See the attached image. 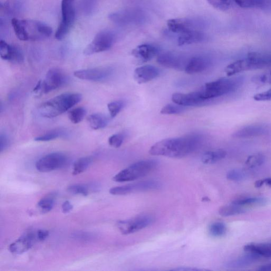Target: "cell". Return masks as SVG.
Wrapping results in <instances>:
<instances>
[{
	"label": "cell",
	"mask_w": 271,
	"mask_h": 271,
	"mask_svg": "<svg viewBox=\"0 0 271 271\" xmlns=\"http://www.w3.org/2000/svg\"><path fill=\"white\" fill-rule=\"evenodd\" d=\"M202 141L201 136L195 133L181 138L167 139L153 145L149 153L154 156L182 158L197 150Z\"/></svg>",
	"instance_id": "1"
},
{
	"label": "cell",
	"mask_w": 271,
	"mask_h": 271,
	"mask_svg": "<svg viewBox=\"0 0 271 271\" xmlns=\"http://www.w3.org/2000/svg\"><path fill=\"white\" fill-rule=\"evenodd\" d=\"M12 24L17 37L23 41H43L53 33L50 26L41 22L13 18Z\"/></svg>",
	"instance_id": "2"
},
{
	"label": "cell",
	"mask_w": 271,
	"mask_h": 271,
	"mask_svg": "<svg viewBox=\"0 0 271 271\" xmlns=\"http://www.w3.org/2000/svg\"><path fill=\"white\" fill-rule=\"evenodd\" d=\"M82 99L80 93H63L42 103L39 107V111L44 117L55 118L70 110Z\"/></svg>",
	"instance_id": "3"
},
{
	"label": "cell",
	"mask_w": 271,
	"mask_h": 271,
	"mask_svg": "<svg viewBox=\"0 0 271 271\" xmlns=\"http://www.w3.org/2000/svg\"><path fill=\"white\" fill-rule=\"evenodd\" d=\"M241 82L239 78H222L205 84L199 92L201 97L207 101L235 91Z\"/></svg>",
	"instance_id": "4"
},
{
	"label": "cell",
	"mask_w": 271,
	"mask_h": 271,
	"mask_svg": "<svg viewBox=\"0 0 271 271\" xmlns=\"http://www.w3.org/2000/svg\"><path fill=\"white\" fill-rule=\"evenodd\" d=\"M158 161L155 160H143L134 163L116 174L113 180L117 182L137 180L148 176L158 167Z\"/></svg>",
	"instance_id": "5"
},
{
	"label": "cell",
	"mask_w": 271,
	"mask_h": 271,
	"mask_svg": "<svg viewBox=\"0 0 271 271\" xmlns=\"http://www.w3.org/2000/svg\"><path fill=\"white\" fill-rule=\"evenodd\" d=\"M75 0H62V21L55 34L58 40H63L73 25L75 16Z\"/></svg>",
	"instance_id": "6"
},
{
	"label": "cell",
	"mask_w": 271,
	"mask_h": 271,
	"mask_svg": "<svg viewBox=\"0 0 271 271\" xmlns=\"http://www.w3.org/2000/svg\"><path fill=\"white\" fill-rule=\"evenodd\" d=\"M115 41L114 34L108 31H103L96 34L92 42L86 47L84 54L91 55L103 52L110 49Z\"/></svg>",
	"instance_id": "7"
},
{
	"label": "cell",
	"mask_w": 271,
	"mask_h": 271,
	"mask_svg": "<svg viewBox=\"0 0 271 271\" xmlns=\"http://www.w3.org/2000/svg\"><path fill=\"white\" fill-rule=\"evenodd\" d=\"M154 221L155 218L153 216L145 215L119 221L117 225L122 234L129 235L150 226Z\"/></svg>",
	"instance_id": "8"
},
{
	"label": "cell",
	"mask_w": 271,
	"mask_h": 271,
	"mask_svg": "<svg viewBox=\"0 0 271 271\" xmlns=\"http://www.w3.org/2000/svg\"><path fill=\"white\" fill-rule=\"evenodd\" d=\"M162 187V184L156 180H148L129 184L123 186L111 188L109 192L112 195L122 196L130 193L159 190Z\"/></svg>",
	"instance_id": "9"
},
{
	"label": "cell",
	"mask_w": 271,
	"mask_h": 271,
	"mask_svg": "<svg viewBox=\"0 0 271 271\" xmlns=\"http://www.w3.org/2000/svg\"><path fill=\"white\" fill-rule=\"evenodd\" d=\"M67 162V158L65 154L53 153L38 160L36 163V168L42 173L50 172L63 168Z\"/></svg>",
	"instance_id": "10"
},
{
	"label": "cell",
	"mask_w": 271,
	"mask_h": 271,
	"mask_svg": "<svg viewBox=\"0 0 271 271\" xmlns=\"http://www.w3.org/2000/svg\"><path fill=\"white\" fill-rule=\"evenodd\" d=\"M112 73L113 70L111 67H98L76 71L74 73V75L82 80L103 82L108 79Z\"/></svg>",
	"instance_id": "11"
},
{
	"label": "cell",
	"mask_w": 271,
	"mask_h": 271,
	"mask_svg": "<svg viewBox=\"0 0 271 271\" xmlns=\"http://www.w3.org/2000/svg\"><path fill=\"white\" fill-rule=\"evenodd\" d=\"M144 18L142 12L131 9L113 13L109 16V19L112 22L120 26L142 23Z\"/></svg>",
	"instance_id": "12"
},
{
	"label": "cell",
	"mask_w": 271,
	"mask_h": 271,
	"mask_svg": "<svg viewBox=\"0 0 271 271\" xmlns=\"http://www.w3.org/2000/svg\"><path fill=\"white\" fill-rule=\"evenodd\" d=\"M67 77L59 69L53 68L48 71L42 83V92L48 93L61 88L67 82Z\"/></svg>",
	"instance_id": "13"
},
{
	"label": "cell",
	"mask_w": 271,
	"mask_h": 271,
	"mask_svg": "<svg viewBox=\"0 0 271 271\" xmlns=\"http://www.w3.org/2000/svg\"><path fill=\"white\" fill-rule=\"evenodd\" d=\"M269 132V128L264 124H254L242 127L233 133L237 139H249L263 137Z\"/></svg>",
	"instance_id": "14"
},
{
	"label": "cell",
	"mask_w": 271,
	"mask_h": 271,
	"mask_svg": "<svg viewBox=\"0 0 271 271\" xmlns=\"http://www.w3.org/2000/svg\"><path fill=\"white\" fill-rule=\"evenodd\" d=\"M0 56L4 60L16 63H21L24 61V56L20 48L9 45L3 40L0 42Z\"/></svg>",
	"instance_id": "15"
},
{
	"label": "cell",
	"mask_w": 271,
	"mask_h": 271,
	"mask_svg": "<svg viewBox=\"0 0 271 271\" xmlns=\"http://www.w3.org/2000/svg\"><path fill=\"white\" fill-rule=\"evenodd\" d=\"M158 62L161 65L174 70H185L188 62L180 56L173 53L167 52L160 54L158 57Z\"/></svg>",
	"instance_id": "16"
},
{
	"label": "cell",
	"mask_w": 271,
	"mask_h": 271,
	"mask_svg": "<svg viewBox=\"0 0 271 271\" xmlns=\"http://www.w3.org/2000/svg\"><path fill=\"white\" fill-rule=\"evenodd\" d=\"M160 74V70L157 67L152 65H145L135 69L133 77L138 83L143 84L157 78Z\"/></svg>",
	"instance_id": "17"
},
{
	"label": "cell",
	"mask_w": 271,
	"mask_h": 271,
	"mask_svg": "<svg viewBox=\"0 0 271 271\" xmlns=\"http://www.w3.org/2000/svg\"><path fill=\"white\" fill-rule=\"evenodd\" d=\"M172 100L174 103L183 106H197L206 101L201 97L199 91L189 93H174Z\"/></svg>",
	"instance_id": "18"
},
{
	"label": "cell",
	"mask_w": 271,
	"mask_h": 271,
	"mask_svg": "<svg viewBox=\"0 0 271 271\" xmlns=\"http://www.w3.org/2000/svg\"><path fill=\"white\" fill-rule=\"evenodd\" d=\"M167 25L171 32L180 35L197 30L198 26L195 21L185 18L171 19Z\"/></svg>",
	"instance_id": "19"
},
{
	"label": "cell",
	"mask_w": 271,
	"mask_h": 271,
	"mask_svg": "<svg viewBox=\"0 0 271 271\" xmlns=\"http://www.w3.org/2000/svg\"><path fill=\"white\" fill-rule=\"evenodd\" d=\"M36 238V235L31 232L27 233L10 245L9 250L14 254H23L32 248Z\"/></svg>",
	"instance_id": "20"
},
{
	"label": "cell",
	"mask_w": 271,
	"mask_h": 271,
	"mask_svg": "<svg viewBox=\"0 0 271 271\" xmlns=\"http://www.w3.org/2000/svg\"><path fill=\"white\" fill-rule=\"evenodd\" d=\"M157 47L149 44H143L135 48L131 54L142 62H147L159 54Z\"/></svg>",
	"instance_id": "21"
},
{
	"label": "cell",
	"mask_w": 271,
	"mask_h": 271,
	"mask_svg": "<svg viewBox=\"0 0 271 271\" xmlns=\"http://www.w3.org/2000/svg\"><path fill=\"white\" fill-rule=\"evenodd\" d=\"M211 61L206 57H195L188 61L185 68V72L188 74L201 73L208 69Z\"/></svg>",
	"instance_id": "22"
},
{
	"label": "cell",
	"mask_w": 271,
	"mask_h": 271,
	"mask_svg": "<svg viewBox=\"0 0 271 271\" xmlns=\"http://www.w3.org/2000/svg\"><path fill=\"white\" fill-rule=\"evenodd\" d=\"M247 59L250 63L253 70L262 69L271 65V55L259 52L249 53Z\"/></svg>",
	"instance_id": "23"
},
{
	"label": "cell",
	"mask_w": 271,
	"mask_h": 271,
	"mask_svg": "<svg viewBox=\"0 0 271 271\" xmlns=\"http://www.w3.org/2000/svg\"><path fill=\"white\" fill-rule=\"evenodd\" d=\"M260 257L257 254L248 253L244 256L229 261L226 263V266L231 268L246 267L256 262Z\"/></svg>",
	"instance_id": "24"
},
{
	"label": "cell",
	"mask_w": 271,
	"mask_h": 271,
	"mask_svg": "<svg viewBox=\"0 0 271 271\" xmlns=\"http://www.w3.org/2000/svg\"><path fill=\"white\" fill-rule=\"evenodd\" d=\"M204 34L199 30L190 31L180 34L178 39L179 46L190 45L203 42L205 40Z\"/></svg>",
	"instance_id": "25"
},
{
	"label": "cell",
	"mask_w": 271,
	"mask_h": 271,
	"mask_svg": "<svg viewBox=\"0 0 271 271\" xmlns=\"http://www.w3.org/2000/svg\"><path fill=\"white\" fill-rule=\"evenodd\" d=\"M249 70H252V68L246 58V59L237 60L229 64L225 68V72L227 76H231Z\"/></svg>",
	"instance_id": "26"
},
{
	"label": "cell",
	"mask_w": 271,
	"mask_h": 271,
	"mask_svg": "<svg viewBox=\"0 0 271 271\" xmlns=\"http://www.w3.org/2000/svg\"><path fill=\"white\" fill-rule=\"evenodd\" d=\"M244 249L247 253H254L265 257H271V243H249Z\"/></svg>",
	"instance_id": "27"
},
{
	"label": "cell",
	"mask_w": 271,
	"mask_h": 271,
	"mask_svg": "<svg viewBox=\"0 0 271 271\" xmlns=\"http://www.w3.org/2000/svg\"><path fill=\"white\" fill-rule=\"evenodd\" d=\"M90 127L94 130L105 128L109 122V118L106 115L101 113H93L87 118Z\"/></svg>",
	"instance_id": "28"
},
{
	"label": "cell",
	"mask_w": 271,
	"mask_h": 271,
	"mask_svg": "<svg viewBox=\"0 0 271 271\" xmlns=\"http://www.w3.org/2000/svg\"><path fill=\"white\" fill-rule=\"evenodd\" d=\"M227 152L224 150L208 151L203 154L201 161L205 164L216 163L225 158Z\"/></svg>",
	"instance_id": "29"
},
{
	"label": "cell",
	"mask_w": 271,
	"mask_h": 271,
	"mask_svg": "<svg viewBox=\"0 0 271 271\" xmlns=\"http://www.w3.org/2000/svg\"><path fill=\"white\" fill-rule=\"evenodd\" d=\"M232 202L244 207L254 206H263L267 204L268 200L263 197H250L238 199Z\"/></svg>",
	"instance_id": "30"
},
{
	"label": "cell",
	"mask_w": 271,
	"mask_h": 271,
	"mask_svg": "<svg viewBox=\"0 0 271 271\" xmlns=\"http://www.w3.org/2000/svg\"><path fill=\"white\" fill-rule=\"evenodd\" d=\"M245 212V207L236 205L233 202L221 207L219 210V214L222 217L238 215Z\"/></svg>",
	"instance_id": "31"
},
{
	"label": "cell",
	"mask_w": 271,
	"mask_h": 271,
	"mask_svg": "<svg viewBox=\"0 0 271 271\" xmlns=\"http://www.w3.org/2000/svg\"><path fill=\"white\" fill-rule=\"evenodd\" d=\"M92 162L93 159L91 157H84L77 160L73 164V175H78L84 172L88 169Z\"/></svg>",
	"instance_id": "32"
},
{
	"label": "cell",
	"mask_w": 271,
	"mask_h": 271,
	"mask_svg": "<svg viewBox=\"0 0 271 271\" xmlns=\"http://www.w3.org/2000/svg\"><path fill=\"white\" fill-rule=\"evenodd\" d=\"M67 132L63 129H53L35 138L37 142H50L60 138L66 137Z\"/></svg>",
	"instance_id": "33"
},
{
	"label": "cell",
	"mask_w": 271,
	"mask_h": 271,
	"mask_svg": "<svg viewBox=\"0 0 271 271\" xmlns=\"http://www.w3.org/2000/svg\"><path fill=\"white\" fill-rule=\"evenodd\" d=\"M56 195L51 193L42 198L38 203V207L43 212H48L52 210L55 204Z\"/></svg>",
	"instance_id": "34"
},
{
	"label": "cell",
	"mask_w": 271,
	"mask_h": 271,
	"mask_svg": "<svg viewBox=\"0 0 271 271\" xmlns=\"http://www.w3.org/2000/svg\"><path fill=\"white\" fill-rule=\"evenodd\" d=\"M226 225L222 222H215L209 227V233L213 237H219L223 236L226 233Z\"/></svg>",
	"instance_id": "35"
},
{
	"label": "cell",
	"mask_w": 271,
	"mask_h": 271,
	"mask_svg": "<svg viewBox=\"0 0 271 271\" xmlns=\"http://www.w3.org/2000/svg\"><path fill=\"white\" fill-rule=\"evenodd\" d=\"M265 161V157L260 153L255 154L249 156L245 161V165L249 168H255L260 166Z\"/></svg>",
	"instance_id": "36"
},
{
	"label": "cell",
	"mask_w": 271,
	"mask_h": 271,
	"mask_svg": "<svg viewBox=\"0 0 271 271\" xmlns=\"http://www.w3.org/2000/svg\"><path fill=\"white\" fill-rule=\"evenodd\" d=\"M86 114V110L84 107H77L71 110L68 117L73 123L77 124L83 120Z\"/></svg>",
	"instance_id": "37"
},
{
	"label": "cell",
	"mask_w": 271,
	"mask_h": 271,
	"mask_svg": "<svg viewBox=\"0 0 271 271\" xmlns=\"http://www.w3.org/2000/svg\"><path fill=\"white\" fill-rule=\"evenodd\" d=\"M226 177L228 180L231 181H242L247 178L248 173L243 170L234 169L227 172Z\"/></svg>",
	"instance_id": "38"
},
{
	"label": "cell",
	"mask_w": 271,
	"mask_h": 271,
	"mask_svg": "<svg viewBox=\"0 0 271 271\" xmlns=\"http://www.w3.org/2000/svg\"><path fill=\"white\" fill-rule=\"evenodd\" d=\"M125 103L123 100H115L108 104V109L111 118L116 117L124 107Z\"/></svg>",
	"instance_id": "39"
},
{
	"label": "cell",
	"mask_w": 271,
	"mask_h": 271,
	"mask_svg": "<svg viewBox=\"0 0 271 271\" xmlns=\"http://www.w3.org/2000/svg\"><path fill=\"white\" fill-rule=\"evenodd\" d=\"M214 8L221 12H226L231 8L233 0H207Z\"/></svg>",
	"instance_id": "40"
},
{
	"label": "cell",
	"mask_w": 271,
	"mask_h": 271,
	"mask_svg": "<svg viewBox=\"0 0 271 271\" xmlns=\"http://www.w3.org/2000/svg\"><path fill=\"white\" fill-rule=\"evenodd\" d=\"M21 8V4L17 0H9L4 5V11L9 15L18 14Z\"/></svg>",
	"instance_id": "41"
},
{
	"label": "cell",
	"mask_w": 271,
	"mask_h": 271,
	"mask_svg": "<svg viewBox=\"0 0 271 271\" xmlns=\"http://www.w3.org/2000/svg\"><path fill=\"white\" fill-rule=\"evenodd\" d=\"M234 2L243 8H259L265 4V0H234Z\"/></svg>",
	"instance_id": "42"
},
{
	"label": "cell",
	"mask_w": 271,
	"mask_h": 271,
	"mask_svg": "<svg viewBox=\"0 0 271 271\" xmlns=\"http://www.w3.org/2000/svg\"><path fill=\"white\" fill-rule=\"evenodd\" d=\"M184 110H185V108L183 106L176 103L168 104L164 106L160 112L162 114H177L182 112Z\"/></svg>",
	"instance_id": "43"
},
{
	"label": "cell",
	"mask_w": 271,
	"mask_h": 271,
	"mask_svg": "<svg viewBox=\"0 0 271 271\" xmlns=\"http://www.w3.org/2000/svg\"><path fill=\"white\" fill-rule=\"evenodd\" d=\"M68 191L73 195H80L86 196L89 195V188L82 185H74L67 188Z\"/></svg>",
	"instance_id": "44"
},
{
	"label": "cell",
	"mask_w": 271,
	"mask_h": 271,
	"mask_svg": "<svg viewBox=\"0 0 271 271\" xmlns=\"http://www.w3.org/2000/svg\"><path fill=\"white\" fill-rule=\"evenodd\" d=\"M125 139V134L124 133H118L113 134L108 140L109 144L114 148H120Z\"/></svg>",
	"instance_id": "45"
},
{
	"label": "cell",
	"mask_w": 271,
	"mask_h": 271,
	"mask_svg": "<svg viewBox=\"0 0 271 271\" xmlns=\"http://www.w3.org/2000/svg\"><path fill=\"white\" fill-rule=\"evenodd\" d=\"M253 81L258 84H271V71L255 76Z\"/></svg>",
	"instance_id": "46"
},
{
	"label": "cell",
	"mask_w": 271,
	"mask_h": 271,
	"mask_svg": "<svg viewBox=\"0 0 271 271\" xmlns=\"http://www.w3.org/2000/svg\"><path fill=\"white\" fill-rule=\"evenodd\" d=\"M254 99L257 101H271V88L254 95Z\"/></svg>",
	"instance_id": "47"
},
{
	"label": "cell",
	"mask_w": 271,
	"mask_h": 271,
	"mask_svg": "<svg viewBox=\"0 0 271 271\" xmlns=\"http://www.w3.org/2000/svg\"><path fill=\"white\" fill-rule=\"evenodd\" d=\"M9 145V140L5 133H2L0 135V151L3 152L6 150Z\"/></svg>",
	"instance_id": "48"
},
{
	"label": "cell",
	"mask_w": 271,
	"mask_h": 271,
	"mask_svg": "<svg viewBox=\"0 0 271 271\" xmlns=\"http://www.w3.org/2000/svg\"><path fill=\"white\" fill-rule=\"evenodd\" d=\"M264 186L271 188V178H266L256 181L255 187L257 188L262 187Z\"/></svg>",
	"instance_id": "49"
},
{
	"label": "cell",
	"mask_w": 271,
	"mask_h": 271,
	"mask_svg": "<svg viewBox=\"0 0 271 271\" xmlns=\"http://www.w3.org/2000/svg\"><path fill=\"white\" fill-rule=\"evenodd\" d=\"M73 237L77 239L81 240H90L92 237L90 234L88 233H82V232L75 233Z\"/></svg>",
	"instance_id": "50"
},
{
	"label": "cell",
	"mask_w": 271,
	"mask_h": 271,
	"mask_svg": "<svg viewBox=\"0 0 271 271\" xmlns=\"http://www.w3.org/2000/svg\"><path fill=\"white\" fill-rule=\"evenodd\" d=\"M48 236H49V232L46 230H39L36 234L37 239L41 241L45 240Z\"/></svg>",
	"instance_id": "51"
},
{
	"label": "cell",
	"mask_w": 271,
	"mask_h": 271,
	"mask_svg": "<svg viewBox=\"0 0 271 271\" xmlns=\"http://www.w3.org/2000/svg\"><path fill=\"white\" fill-rule=\"evenodd\" d=\"M73 206L69 201H65L62 205V209L64 213H69L73 209Z\"/></svg>",
	"instance_id": "52"
},
{
	"label": "cell",
	"mask_w": 271,
	"mask_h": 271,
	"mask_svg": "<svg viewBox=\"0 0 271 271\" xmlns=\"http://www.w3.org/2000/svg\"><path fill=\"white\" fill-rule=\"evenodd\" d=\"M173 270H179V271H201L205 269H199L197 268H192V267H178L175 269H172Z\"/></svg>",
	"instance_id": "53"
},
{
	"label": "cell",
	"mask_w": 271,
	"mask_h": 271,
	"mask_svg": "<svg viewBox=\"0 0 271 271\" xmlns=\"http://www.w3.org/2000/svg\"><path fill=\"white\" fill-rule=\"evenodd\" d=\"M258 270L264 271H271V263L260 266Z\"/></svg>",
	"instance_id": "54"
},
{
	"label": "cell",
	"mask_w": 271,
	"mask_h": 271,
	"mask_svg": "<svg viewBox=\"0 0 271 271\" xmlns=\"http://www.w3.org/2000/svg\"><path fill=\"white\" fill-rule=\"evenodd\" d=\"M42 89V82L41 81H39L35 86V89H34V92H37Z\"/></svg>",
	"instance_id": "55"
}]
</instances>
